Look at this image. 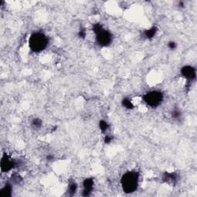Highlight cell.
I'll return each instance as SVG.
<instances>
[{
  "instance_id": "6da1fadb",
  "label": "cell",
  "mask_w": 197,
  "mask_h": 197,
  "mask_svg": "<svg viewBox=\"0 0 197 197\" xmlns=\"http://www.w3.org/2000/svg\"><path fill=\"white\" fill-rule=\"evenodd\" d=\"M139 183V173L136 172H127L121 179L122 189L126 193L136 191Z\"/></svg>"
},
{
  "instance_id": "7a4b0ae2",
  "label": "cell",
  "mask_w": 197,
  "mask_h": 197,
  "mask_svg": "<svg viewBox=\"0 0 197 197\" xmlns=\"http://www.w3.org/2000/svg\"><path fill=\"white\" fill-rule=\"evenodd\" d=\"M28 45L31 50L35 53H39L46 49L48 45V39L43 33H35L29 38Z\"/></svg>"
},
{
  "instance_id": "3957f363",
  "label": "cell",
  "mask_w": 197,
  "mask_h": 197,
  "mask_svg": "<svg viewBox=\"0 0 197 197\" xmlns=\"http://www.w3.org/2000/svg\"><path fill=\"white\" fill-rule=\"evenodd\" d=\"M93 31L96 36V41L98 44L102 46H107L112 42V34L109 31L104 29L100 23L93 26Z\"/></svg>"
},
{
  "instance_id": "277c9868",
  "label": "cell",
  "mask_w": 197,
  "mask_h": 197,
  "mask_svg": "<svg viewBox=\"0 0 197 197\" xmlns=\"http://www.w3.org/2000/svg\"><path fill=\"white\" fill-rule=\"evenodd\" d=\"M163 96L159 91L149 92L143 96V100L148 106L151 107H157L163 102Z\"/></svg>"
},
{
  "instance_id": "5b68a950",
  "label": "cell",
  "mask_w": 197,
  "mask_h": 197,
  "mask_svg": "<svg viewBox=\"0 0 197 197\" xmlns=\"http://www.w3.org/2000/svg\"><path fill=\"white\" fill-rule=\"evenodd\" d=\"M16 166V162L5 153L1 159V169L2 172H9Z\"/></svg>"
},
{
  "instance_id": "8992f818",
  "label": "cell",
  "mask_w": 197,
  "mask_h": 197,
  "mask_svg": "<svg viewBox=\"0 0 197 197\" xmlns=\"http://www.w3.org/2000/svg\"><path fill=\"white\" fill-rule=\"evenodd\" d=\"M181 74L189 80H193L196 78V69L193 66L186 65L181 69Z\"/></svg>"
},
{
  "instance_id": "52a82bcc",
  "label": "cell",
  "mask_w": 197,
  "mask_h": 197,
  "mask_svg": "<svg viewBox=\"0 0 197 197\" xmlns=\"http://www.w3.org/2000/svg\"><path fill=\"white\" fill-rule=\"evenodd\" d=\"M83 193L82 195L84 196H88L90 195V193H92V187H93V179L92 178H89V179H85L83 182Z\"/></svg>"
},
{
  "instance_id": "ba28073f",
  "label": "cell",
  "mask_w": 197,
  "mask_h": 197,
  "mask_svg": "<svg viewBox=\"0 0 197 197\" xmlns=\"http://www.w3.org/2000/svg\"><path fill=\"white\" fill-rule=\"evenodd\" d=\"M176 178V174L174 173H165L163 175V181L166 183H175Z\"/></svg>"
},
{
  "instance_id": "9c48e42d",
  "label": "cell",
  "mask_w": 197,
  "mask_h": 197,
  "mask_svg": "<svg viewBox=\"0 0 197 197\" xmlns=\"http://www.w3.org/2000/svg\"><path fill=\"white\" fill-rule=\"evenodd\" d=\"M12 189L11 185H9V184H6V186L1 189L0 196L2 197H9L12 195Z\"/></svg>"
},
{
  "instance_id": "30bf717a",
  "label": "cell",
  "mask_w": 197,
  "mask_h": 197,
  "mask_svg": "<svg viewBox=\"0 0 197 197\" xmlns=\"http://www.w3.org/2000/svg\"><path fill=\"white\" fill-rule=\"evenodd\" d=\"M157 33V28L156 26L152 27L151 28L148 29V30H146L144 33L145 36L148 38V39H152L155 36L156 33Z\"/></svg>"
},
{
  "instance_id": "8fae6325",
  "label": "cell",
  "mask_w": 197,
  "mask_h": 197,
  "mask_svg": "<svg viewBox=\"0 0 197 197\" xmlns=\"http://www.w3.org/2000/svg\"><path fill=\"white\" fill-rule=\"evenodd\" d=\"M122 106H123L125 108H126L127 110H132V109L134 108L133 104L131 102V101L129 100L128 98H125V99H123L122 102Z\"/></svg>"
},
{
  "instance_id": "7c38bea8",
  "label": "cell",
  "mask_w": 197,
  "mask_h": 197,
  "mask_svg": "<svg viewBox=\"0 0 197 197\" xmlns=\"http://www.w3.org/2000/svg\"><path fill=\"white\" fill-rule=\"evenodd\" d=\"M77 189V185L75 183H72L69 184V193L70 196H73L75 194V191Z\"/></svg>"
},
{
  "instance_id": "4fadbf2b",
  "label": "cell",
  "mask_w": 197,
  "mask_h": 197,
  "mask_svg": "<svg viewBox=\"0 0 197 197\" xmlns=\"http://www.w3.org/2000/svg\"><path fill=\"white\" fill-rule=\"evenodd\" d=\"M100 128L102 130V132H105L108 128H109V125L107 122L104 120H101L100 122Z\"/></svg>"
},
{
  "instance_id": "5bb4252c",
  "label": "cell",
  "mask_w": 197,
  "mask_h": 197,
  "mask_svg": "<svg viewBox=\"0 0 197 197\" xmlns=\"http://www.w3.org/2000/svg\"><path fill=\"white\" fill-rule=\"evenodd\" d=\"M33 126L36 127V128H40L41 126H42V121L41 119H39V118H36L33 120V122H32Z\"/></svg>"
},
{
  "instance_id": "9a60e30c",
  "label": "cell",
  "mask_w": 197,
  "mask_h": 197,
  "mask_svg": "<svg viewBox=\"0 0 197 197\" xmlns=\"http://www.w3.org/2000/svg\"><path fill=\"white\" fill-rule=\"evenodd\" d=\"M180 116H181L180 111H179L178 109H175V110L173 111V112H172V116H173L174 119L179 118Z\"/></svg>"
},
{
  "instance_id": "2e32d148",
  "label": "cell",
  "mask_w": 197,
  "mask_h": 197,
  "mask_svg": "<svg viewBox=\"0 0 197 197\" xmlns=\"http://www.w3.org/2000/svg\"><path fill=\"white\" fill-rule=\"evenodd\" d=\"M85 35H86V33H85V29H81V30L79 31V36L80 37V38H82V39H84L85 37Z\"/></svg>"
},
{
  "instance_id": "e0dca14e",
  "label": "cell",
  "mask_w": 197,
  "mask_h": 197,
  "mask_svg": "<svg viewBox=\"0 0 197 197\" xmlns=\"http://www.w3.org/2000/svg\"><path fill=\"white\" fill-rule=\"evenodd\" d=\"M168 46L170 49H174L176 48V44L174 42H169V44H168Z\"/></svg>"
},
{
  "instance_id": "ac0fdd59",
  "label": "cell",
  "mask_w": 197,
  "mask_h": 197,
  "mask_svg": "<svg viewBox=\"0 0 197 197\" xmlns=\"http://www.w3.org/2000/svg\"><path fill=\"white\" fill-rule=\"evenodd\" d=\"M112 138L111 137V136H106V137H105V139H104V141H105V142L106 143H109V142H110L111 141H112Z\"/></svg>"
},
{
  "instance_id": "d6986e66",
  "label": "cell",
  "mask_w": 197,
  "mask_h": 197,
  "mask_svg": "<svg viewBox=\"0 0 197 197\" xmlns=\"http://www.w3.org/2000/svg\"><path fill=\"white\" fill-rule=\"evenodd\" d=\"M53 156H47V159H48V160H51V159H53Z\"/></svg>"
}]
</instances>
